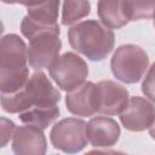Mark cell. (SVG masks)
I'll return each instance as SVG.
<instances>
[{
    "label": "cell",
    "mask_w": 155,
    "mask_h": 155,
    "mask_svg": "<svg viewBox=\"0 0 155 155\" xmlns=\"http://www.w3.org/2000/svg\"><path fill=\"white\" fill-rule=\"evenodd\" d=\"M70 46L91 61H103L113 51L115 35L103 23L88 19L73 25L68 30Z\"/></svg>",
    "instance_id": "3957f363"
},
{
    "label": "cell",
    "mask_w": 155,
    "mask_h": 155,
    "mask_svg": "<svg viewBox=\"0 0 155 155\" xmlns=\"http://www.w3.org/2000/svg\"><path fill=\"white\" fill-rule=\"evenodd\" d=\"M84 155H128V154L116 150H91Z\"/></svg>",
    "instance_id": "ffe728a7"
},
{
    "label": "cell",
    "mask_w": 155,
    "mask_h": 155,
    "mask_svg": "<svg viewBox=\"0 0 155 155\" xmlns=\"http://www.w3.org/2000/svg\"><path fill=\"white\" fill-rule=\"evenodd\" d=\"M142 91L145 97L155 103V63L151 64L142 82Z\"/></svg>",
    "instance_id": "ac0fdd59"
},
{
    "label": "cell",
    "mask_w": 155,
    "mask_h": 155,
    "mask_svg": "<svg viewBox=\"0 0 155 155\" xmlns=\"http://www.w3.org/2000/svg\"><path fill=\"white\" fill-rule=\"evenodd\" d=\"M59 116V108H41V109H31L19 114V120L30 126H35L38 128L45 130L47 128L57 117Z\"/></svg>",
    "instance_id": "9a60e30c"
},
{
    "label": "cell",
    "mask_w": 155,
    "mask_h": 155,
    "mask_svg": "<svg viewBox=\"0 0 155 155\" xmlns=\"http://www.w3.org/2000/svg\"><path fill=\"white\" fill-rule=\"evenodd\" d=\"M87 124L78 117H65L58 121L51 130L50 139L52 145L65 153L76 154L87 145Z\"/></svg>",
    "instance_id": "52a82bcc"
},
{
    "label": "cell",
    "mask_w": 155,
    "mask_h": 155,
    "mask_svg": "<svg viewBox=\"0 0 155 155\" xmlns=\"http://www.w3.org/2000/svg\"><path fill=\"white\" fill-rule=\"evenodd\" d=\"M149 134H150V137H151L153 139H155V122H154L153 126L149 128Z\"/></svg>",
    "instance_id": "44dd1931"
},
{
    "label": "cell",
    "mask_w": 155,
    "mask_h": 155,
    "mask_svg": "<svg viewBox=\"0 0 155 155\" xmlns=\"http://www.w3.org/2000/svg\"><path fill=\"white\" fill-rule=\"evenodd\" d=\"M91 4L88 1H64L62 8V24L70 25L90 13Z\"/></svg>",
    "instance_id": "2e32d148"
},
{
    "label": "cell",
    "mask_w": 155,
    "mask_h": 155,
    "mask_svg": "<svg viewBox=\"0 0 155 155\" xmlns=\"http://www.w3.org/2000/svg\"><path fill=\"white\" fill-rule=\"evenodd\" d=\"M96 84L87 81L65 96L67 109L76 116H92L96 113L94 104Z\"/></svg>",
    "instance_id": "4fadbf2b"
},
{
    "label": "cell",
    "mask_w": 155,
    "mask_h": 155,
    "mask_svg": "<svg viewBox=\"0 0 155 155\" xmlns=\"http://www.w3.org/2000/svg\"><path fill=\"white\" fill-rule=\"evenodd\" d=\"M61 101V93L42 71L34 73L27 84L15 93H1V107L11 114H22L31 109L53 108Z\"/></svg>",
    "instance_id": "6da1fadb"
},
{
    "label": "cell",
    "mask_w": 155,
    "mask_h": 155,
    "mask_svg": "<svg viewBox=\"0 0 155 155\" xmlns=\"http://www.w3.org/2000/svg\"><path fill=\"white\" fill-rule=\"evenodd\" d=\"M148 64L149 58L147 52L132 44L117 47L110 61L113 75L125 84L138 82L143 78Z\"/></svg>",
    "instance_id": "277c9868"
},
{
    "label": "cell",
    "mask_w": 155,
    "mask_h": 155,
    "mask_svg": "<svg viewBox=\"0 0 155 155\" xmlns=\"http://www.w3.org/2000/svg\"><path fill=\"white\" fill-rule=\"evenodd\" d=\"M62 41L59 35L45 33L30 40L27 56L29 65L35 70L50 68L53 62L59 57Z\"/></svg>",
    "instance_id": "ba28073f"
},
{
    "label": "cell",
    "mask_w": 155,
    "mask_h": 155,
    "mask_svg": "<svg viewBox=\"0 0 155 155\" xmlns=\"http://www.w3.org/2000/svg\"><path fill=\"white\" fill-rule=\"evenodd\" d=\"M120 121L126 130L133 132L150 128L155 122V107L143 97H131L126 109L120 114Z\"/></svg>",
    "instance_id": "30bf717a"
},
{
    "label": "cell",
    "mask_w": 155,
    "mask_h": 155,
    "mask_svg": "<svg viewBox=\"0 0 155 155\" xmlns=\"http://www.w3.org/2000/svg\"><path fill=\"white\" fill-rule=\"evenodd\" d=\"M16 128H17L16 125L11 120L6 117H1V147H5L10 140V138L13 137Z\"/></svg>",
    "instance_id": "d6986e66"
},
{
    "label": "cell",
    "mask_w": 155,
    "mask_h": 155,
    "mask_svg": "<svg viewBox=\"0 0 155 155\" xmlns=\"http://www.w3.org/2000/svg\"><path fill=\"white\" fill-rule=\"evenodd\" d=\"M28 47L16 34H7L0 41V90L1 93L19 91L29 79L27 67Z\"/></svg>",
    "instance_id": "7a4b0ae2"
},
{
    "label": "cell",
    "mask_w": 155,
    "mask_h": 155,
    "mask_svg": "<svg viewBox=\"0 0 155 155\" xmlns=\"http://www.w3.org/2000/svg\"><path fill=\"white\" fill-rule=\"evenodd\" d=\"M153 23H154V27H155V12H154V15H153Z\"/></svg>",
    "instance_id": "7402d4cb"
},
{
    "label": "cell",
    "mask_w": 155,
    "mask_h": 155,
    "mask_svg": "<svg viewBox=\"0 0 155 155\" xmlns=\"http://www.w3.org/2000/svg\"><path fill=\"white\" fill-rule=\"evenodd\" d=\"M48 71L58 87L70 92L84 84L88 75V67L76 53L65 52L53 62Z\"/></svg>",
    "instance_id": "8992f818"
},
{
    "label": "cell",
    "mask_w": 155,
    "mask_h": 155,
    "mask_svg": "<svg viewBox=\"0 0 155 155\" xmlns=\"http://www.w3.org/2000/svg\"><path fill=\"white\" fill-rule=\"evenodd\" d=\"M28 8V15L21 23L22 34L29 40L45 33L61 34L58 19L59 1L41 2H22Z\"/></svg>",
    "instance_id": "5b68a950"
},
{
    "label": "cell",
    "mask_w": 155,
    "mask_h": 155,
    "mask_svg": "<svg viewBox=\"0 0 155 155\" xmlns=\"http://www.w3.org/2000/svg\"><path fill=\"white\" fill-rule=\"evenodd\" d=\"M131 21L153 17L155 12V1H128Z\"/></svg>",
    "instance_id": "e0dca14e"
},
{
    "label": "cell",
    "mask_w": 155,
    "mask_h": 155,
    "mask_svg": "<svg viewBox=\"0 0 155 155\" xmlns=\"http://www.w3.org/2000/svg\"><path fill=\"white\" fill-rule=\"evenodd\" d=\"M128 101V91L122 85L110 80H103L96 84V113L104 115L121 114L126 109Z\"/></svg>",
    "instance_id": "9c48e42d"
},
{
    "label": "cell",
    "mask_w": 155,
    "mask_h": 155,
    "mask_svg": "<svg viewBox=\"0 0 155 155\" xmlns=\"http://www.w3.org/2000/svg\"><path fill=\"white\" fill-rule=\"evenodd\" d=\"M86 136L88 142L96 148L113 147L120 137L119 124L107 116H94L86 126Z\"/></svg>",
    "instance_id": "7c38bea8"
},
{
    "label": "cell",
    "mask_w": 155,
    "mask_h": 155,
    "mask_svg": "<svg viewBox=\"0 0 155 155\" xmlns=\"http://www.w3.org/2000/svg\"><path fill=\"white\" fill-rule=\"evenodd\" d=\"M98 16L109 29H120L131 21L128 1H98Z\"/></svg>",
    "instance_id": "5bb4252c"
},
{
    "label": "cell",
    "mask_w": 155,
    "mask_h": 155,
    "mask_svg": "<svg viewBox=\"0 0 155 155\" xmlns=\"http://www.w3.org/2000/svg\"><path fill=\"white\" fill-rule=\"evenodd\" d=\"M47 142L41 128L25 125L16 128L12 137L15 155H46Z\"/></svg>",
    "instance_id": "8fae6325"
}]
</instances>
